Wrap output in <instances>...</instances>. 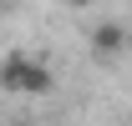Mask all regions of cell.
<instances>
[{"mask_svg": "<svg viewBox=\"0 0 132 126\" xmlns=\"http://www.w3.org/2000/svg\"><path fill=\"white\" fill-rule=\"evenodd\" d=\"M0 86H5V91H20V96H46L51 86H56V76H51L46 61H31V56L10 50L5 66H0Z\"/></svg>", "mask_w": 132, "mask_h": 126, "instance_id": "cell-1", "label": "cell"}, {"mask_svg": "<svg viewBox=\"0 0 132 126\" xmlns=\"http://www.w3.org/2000/svg\"><path fill=\"white\" fill-rule=\"evenodd\" d=\"M92 50H97V56H122V50H127V30H122L117 20H102L97 30H92Z\"/></svg>", "mask_w": 132, "mask_h": 126, "instance_id": "cell-2", "label": "cell"}, {"mask_svg": "<svg viewBox=\"0 0 132 126\" xmlns=\"http://www.w3.org/2000/svg\"><path fill=\"white\" fill-rule=\"evenodd\" d=\"M66 5H71V10H81V5H92V0H66Z\"/></svg>", "mask_w": 132, "mask_h": 126, "instance_id": "cell-3", "label": "cell"}]
</instances>
